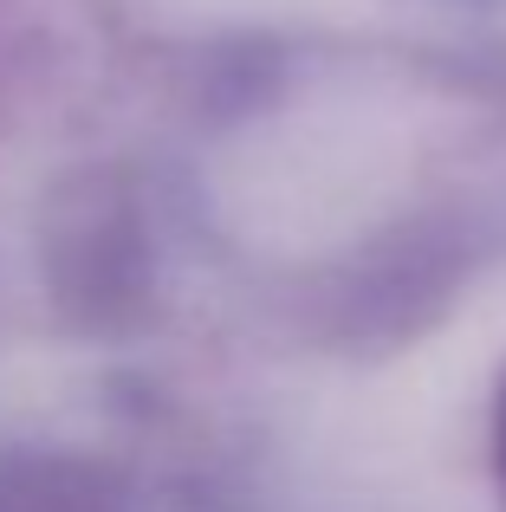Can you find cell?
<instances>
[{
  "label": "cell",
  "instance_id": "obj_1",
  "mask_svg": "<svg viewBox=\"0 0 506 512\" xmlns=\"http://www.w3.org/2000/svg\"><path fill=\"white\" fill-rule=\"evenodd\" d=\"M494 474H500V500H506V389H500V415H494Z\"/></svg>",
  "mask_w": 506,
  "mask_h": 512
}]
</instances>
